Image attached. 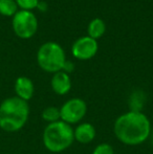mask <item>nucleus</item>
Instances as JSON below:
<instances>
[{
  "label": "nucleus",
  "instance_id": "14",
  "mask_svg": "<svg viewBox=\"0 0 153 154\" xmlns=\"http://www.w3.org/2000/svg\"><path fill=\"white\" fill-rule=\"evenodd\" d=\"M17 5L24 11H32L37 8L39 0H15Z\"/></svg>",
  "mask_w": 153,
  "mask_h": 154
},
{
  "label": "nucleus",
  "instance_id": "6",
  "mask_svg": "<svg viewBox=\"0 0 153 154\" xmlns=\"http://www.w3.org/2000/svg\"><path fill=\"white\" fill-rule=\"evenodd\" d=\"M86 113H87V104L84 100L79 97L68 100L60 108L61 121L70 126L83 120Z\"/></svg>",
  "mask_w": 153,
  "mask_h": 154
},
{
  "label": "nucleus",
  "instance_id": "7",
  "mask_svg": "<svg viewBox=\"0 0 153 154\" xmlns=\"http://www.w3.org/2000/svg\"><path fill=\"white\" fill-rule=\"evenodd\" d=\"M98 48L99 45L96 40L88 36H84L76 40V42L72 44V53L75 58L85 61L94 57Z\"/></svg>",
  "mask_w": 153,
  "mask_h": 154
},
{
  "label": "nucleus",
  "instance_id": "5",
  "mask_svg": "<svg viewBox=\"0 0 153 154\" xmlns=\"http://www.w3.org/2000/svg\"><path fill=\"white\" fill-rule=\"evenodd\" d=\"M13 31L21 39H29L37 32L38 20L32 11L20 10L13 16Z\"/></svg>",
  "mask_w": 153,
  "mask_h": 154
},
{
  "label": "nucleus",
  "instance_id": "3",
  "mask_svg": "<svg viewBox=\"0 0 153 154\" xmlns=\"http://www.w3.org/2000/svg\"><path fill=\"white\" fill-rule=\"evenodd\" d=\"M42 140L48 151L53 153L62 152L69 148L75 142L74 129L62 121L48 124L43 131Z\"/></svg>",
  "mask_w": 153,
  "mask_h": 154
},
{
  "label": "nucleus",
  "instance_id": "2",
  "mask_svg": "<svg viewBox=\"0 0 153 154\" xmlns=\"http://www.w3.org/2000/svg\"><path fill=\"white\" fill-rule=\"evenodd\" d=\"M29 116V103L17 97L5 99L0 104V128L6 132H16L25 126Z\"/></svg>",
  "mask_w": 153,
  "mask_h": 154
},
{
  "label": "nucleus",
  "instance_id": "9",
  "mask_svg": "<svg viewBox=\"0 0 153 154\" xmlns=\"http://www.w3.org/2000/svg\"><path fill=\"white\" fill-rule=\"evenodd\" d=\"M15 92L17 97L25 102L29 101L35 92L33 81L27 77H19L15 82Z\"/></svg>",
  "mask_w": 153,
  "mask_h": 154
},
{
  "label": "nucleus",
  "instance_id": "8",
  "mask_svg": "<svg viewBox=\"0 0 153 154\" xmlns=\"http://www.w3.org/2000/svg\"><path fill=\"white\" fill-rule=\"evenodd\" d=\"M50 85L54 92L59 95H64L68 93L70 88H72V80H70L68 73L61 70L54 73L53 78H51Z\"/></svg>",
  "mask_w": 153,
  "mask_h": 154
},
{
  "label": "nucleus",
  "instance_id": "17",
  "mask_svg": "<svg viewBox=\"0 0 153 154\" xmlns=\"http://www.w3.org/2000/svg\"><path fill=\"white\" fill-rule=\"evenodd\" d=\"M37 8H39V10L41 11V12H44V11L47 10V4L45 3V2H42V1H39L38 5H37Z\"/></svg>",
  "mask_w": 153,
  "mask_h": 154
},
{
  "label": "nucleus",
  "instance_id": "1",
  "mask_svg": "<svg viewBox=\"0 0 153 154\" xmlns=\"http://www.w3.org/2000/svg\"><path fill=\"white\" fill-rule=\"evenodd\" d=\"M115 137L128 146H137L148 140L151 133V123L142 111H128L115 120L113 125Z\"/></svg>",
  "mask_w": 153,
  "mask_h": 154
},
{
  "label": "nucleus",
  "instance_id": "11",
  "mask_svg": "<svg viewBox=\"0 0 153 154\" xmlns=\"http://www.w3.org/2000/svg\"><path fill=\"white\" fill-rule=\"evenodd\" d=\"M105 31H106L105 22L100 18H96L93 20H91L87 27L88 37L94 39V40L101 38L105 34Z\"/></svg>",
  "mask_w": 153,
  "mask_h": 154
},
{
  "label": "nucleus",
  "instance_id": "16",
  "mask_svg": "<svg viewBox=\"0 0 153 154\" xmlns=\"http://www.w3.org/2000/svg\"><path fill=\"white\" fill-rule=\"evenodd\" d=\"M75 69V65L72 62H69V61H65L63 65V68H62V71H64V72L66 73H70L72 72Z\"/></svg>",
  "mask_w": 153,
  "mask_h": 154
},
{
  "label": "nucleus",
  "instance_id": "15",
  "mask_svg": "<svg viewBox=\"0 0 153 154\" xmlns=\"http://www.w3.org/2000/svg\"><path fill=\"white\" fill-rule=\"evenodd\" d=\"M92 154H115V150H113L111 145L107 144V143H103L94 148Z\"/></svg>",
  "mask_w": 153,
  "mask_h": 154
},
{
  "label": "nucleus",
  "instance_id": "13",
  "mask_svg": "<svg viewBox=\"0 0 153 154\" xmlns=\"http://www.w3.org/2000/svg\"><path fill=\"white\" fill-rule=\"evenodd\" d=\"M41 116H42L43 121H45V122H47L48 124L58 122V121H61V116H60V108L54 107V106H50V107H46L45 109H43Z\"/></svg>",
  "mask_w": 153,
  "mask_h": 154
},
{
  "label": "nucleus",
  "instance_id": "12",
  "mask_svg": "<svg viewBox=\"0 0 153 154\" xmlns=\"http://www.w3.org/2000/svg\"><path fill=\"white\" fill-rule=\"evenodd\" d=\"M18 12V5L15 0H0V15L13 17Z\"/></svg>",
  "mask_w": 153,
  "mask_h": 154
},
{
  "label": "nucleus",
  "instance_id": "10",
  "mask_svg": "<svg viewBox=\"0 0 153 154\" xmlns=\"http://www.w3.org/2000/svg\"><path fill=\"white\" fill-rule=\"evenodd\" d=\"M96 128L90 123H82L74 129V137L80 144H89L96 137Z\"/></svg>",
  "mask_w": 153,
  "mask_h": 154
},
{
  "label": "nucleus",
  "instance_id": "4",
  "mask_svg": "<svg viewBox=\"0 0 153 154\" xmlns=\"http://www.w3.org/2000/svg\"><path fill=\"white\" fill-rule=\"evenodd\" d=\"M66 61L65 51L58 43L46 42L37 51L38 65L46 72L56 73L61 71Z\"/></svg>",
  "mask_w": 153,
  "mask_h": 154
}]
</instances>
